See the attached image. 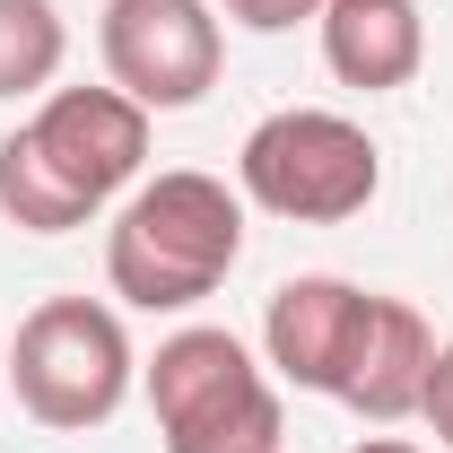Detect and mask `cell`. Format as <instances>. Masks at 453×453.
<instances>
[{"instance_id": "6da1fadb", "label": "cell", "mask_w": 453, "mask_h": 453, "mask_svg": "<svg viewBox=\"0 0 453 453\" xmlns=\"http://www.w3.org/2000/svg\"><path fill=\"white\" fill-rule=\"evenodd\" d=\"M244 262V192H226L201 166L149 174L105 226V288L140 314H183L219 296Z\"/></svg>"}, {"instance_id": "7a4b0ae2", "label": "cell", "mask_w": 453, "mask_h": 453, "mask_svg": "<svg viewBox=\"0 0 453 453\" xmlns=\"http://www.w3.org/2000/svg\"><path fill=\"white\" fill-rule=\"evenodd\" d=\"M140 384H149L166 453H280V436H288L271 366L219 323H192V332L157 340Z\"/></svg>"}, {"instance_id": "3957f363", "label": "cell", "mask_w": 453, "mask_h": 453, "mask_svg": "<svg viewBox=\"0 0 453 453\" xmlns=\"http://www.w3.org/2000/svg\"><path fill=\"white\" fill-rule=\"evenodd\" d=\"M131 384H140V357H131V332L105 296H44L9 340V393L53 436L105 427L131 401Z\"/></svg>"}, {"instance_id": "277c9868", "label": "cell", "mask_w": 453, "mask_h": 453, "mask_svg": "<svg viewBox=\"0 0 453 453\" xmlns=\"http://www.w3.org/2000/svg\"><path fill=\"white\" fill-rule=\"evenodd\" d=\"M235 192L253 210H271L288 226H340L384 192V149L366 140V122L323 105L262 113L235 149Z\"/></svg>"}, {"instance_id": "5b68a950", "label": "cell", "mask_w": 453, "mask_h": 453, "mask_svg": "<svg viewBox=\"0 0 453 453\" xmlns=\"http://www.w3.org/2000/svg\"><path fill=\"white\" fill-rule=\"evenodd\" d=\"M96 53H105V79L131 105L183 113L226 70L219 0H105L96 9Z\"/></svg>"}, {"instance_id": "8992f818", "label": "cell", "mask_w": 453, "mask_h": 453, "mask_svg": "<svg viewBox=\"0 0 453 453\" xmlns=\"http://www.w3.org/2000/svg\"><path fill=\"white\" fill-rule=\"evenodd\" d=\"M27 140L44 149V166L105 210L113 192H131L149 166V105H131L122 88H44V105L27 122Z\"/></svg>"}, {"instance_id": "52a82bcc", "label": "cell", "mask_w": 453, "mask_h": 453, "mask_svg": "<svg viewBox=\"0 0 453 453\" xmlns=\"http://www.w3.org/2000/svg\"><path fill=\"white\" fill-rule=\"evenodd\" d=\"M357 314H366V288L332 280V271H305V280H280L271 305H262V366L296 384V393H332L340 357L357 340Z\"/></svg>"}, {"instance_id": "ba28073f", "label": "cell", "mask_w": 453, "mask_h": 453, "mask_svg": "<svg viewBox=\"0 0 453 453\" xmlns=\"http://www.w3.org/2000/svg\"><path fill=\"white\" fill-rule=\"evenodd\" d=\"M427 366H436V332L410 296H366L357 314V340L340 357L332 401H349L357 418L393 427V418H418V393H427Z\"/></svg>"}, {"instance_id": "9c48e42d", "label": "cell", "mask_w": 453, "mask_h": 453, "mask_svg": "<svg viewBox=\"0 0 453 453\" xmlns=\"http://www.w3.org/2000/svg\"><path fill=\"white\" fill-rule=\"evenodd\" d=\"M323 61H332L340 88H410L418 61H427V27H418V0H323Z\"/></svg>"}, {"instance_id": "30bf717a", "label": "cell", "mask_w": 453, "mask_h": 453, "mask_svg": "<svg viewBox=\"0 0 453 453\" xmlns=\"http://www.w3.org/2000/svg\"><path fill=\"white\" fill-rule=\"evenodd\" d=\"M0 219L18 226V235H70V226L96 219V201H79V192L44 166V149H35L27 131H9V140H0Z\"/></svg>"}, {"instance_id": "8fae6325", "label": "cell", "mask_w": 453, "mask_h": 453, "mask_svg": "<svg viewBox=\"0 0 453 453\" xmlns=\"http://www.w3.org/2000/svg\"><path fill=\"white\" fill-rule=\"evenodd\" d=\"M70 61V27L53 0H0V105L44 96Z\"/></svg>"}, {"instance_id": "7c38bea8", "label": "cell", "mask_w": 453, "mask_h": 453, "mask_svg": "<svg viewBox=\"0 0 453 453\" xmlns=\"http://www.w3.org/2000/svg\"><path fill=\"white\" fill-rule=\"evenodd\" d=\"M219 18H235L244 35H288V27L323 18V0H219Z\"/></svg>"}, {"instance_id": "4fadbf2b", "label": "cell", "mask_w": 453, "mask_h": 453, "mask_svg": "<svg viewBox=\"0 0 453 453\" xmlns=\"http://www.w3.org/2000/svg\"><path fill=\"white\" fill-rule=\"evenodd\" d=\"M418 418L436 427V445H453V340H436V366H427V393H418Z\"/></svg>"}, {"instance_id": "5bb4252c", "label": "cell", "mask_w": 453, "mask_h": 453, "mask_svg": "<svg viewBox=\"0 0 453 453\" xmlns=\"http://www.w3.org/2000/svg\"><path fill=\"white\" fill-rule=\"evenodd\" d=\"M349 453H418L410 436H366V445H349Z\"/></svg>"}]
</instances>
